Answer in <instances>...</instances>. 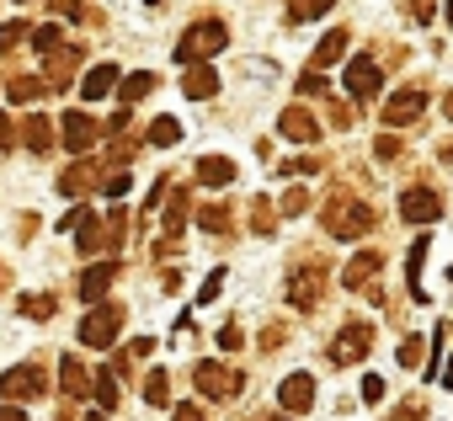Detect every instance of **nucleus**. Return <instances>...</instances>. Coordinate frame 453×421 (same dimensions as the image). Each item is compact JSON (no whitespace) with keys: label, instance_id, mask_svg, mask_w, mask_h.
Instances as JSON below:
<instances>
[{"label":"nucleus","instance_id":"nucleus-12","mask_svg":"<svg viewBox=\"0 0 453 421\" xmlns=\"http://www.w3.org/2000/svg\"><path fill=\"white\" fill-rule=\"evenodd\" d=\"M102 187V165H91V160H75V165H65V176H59V192L65 197H86V192H96Z\"/></svg>","mask_w":453,"mask_h":421},{"label":"nucleus","instance_id":"nucleus-3","mask_svg":"<svg viewBox=\"0 0 453 421\" xmlns=\"http://www.w3.org/2000/svg\"><path fill=\"white\" fill-rule=\"evenodd\" d=\"M192 384H197L208 400H235V394L246 389V373H235L230 363H213V357H208V363L192 368Z\"/></svg>","mask_w":453,"mask_h":421},{"label":"nucleus","instance_id":"nucleus-5","mask_svg":"<svg viewBox=\"0 0 453 421\" xmlns=\"http://www.w3.org/2000/svg\"><path fill=\"white\" fill-rule=\"evenodd\" d=\"M123 331V304H96L86 320H81V341L86 347H112Z\"/></svg>","mask_w":453,"mask_h":421},{"label":"nucleus","instance_id":"nucleus-55","mask_svg":"<svg viewBox=\"0 0 453 421\" xmlns=\"http://www.w3.org/2000/svg\"><path fill=\"white\" fill-rule=\"evenodd\" d=\"M0 288H12V272H6V262H0Z\"/></svg>","mask_w":453,"mask_h":421},{"label":"nucleus","instance_id":"nucleus-6","mask_svg":"<svg viewBox=\"0 0 453 421\" xmlns=\"http://www.w3.org/2000/svg\"><path fill=\"white\" fill-rule=\"evenodd\" d=\"M368 347H373V331H368V320H347L342 331H336V341H331V363H363L368 357Z\"/></svg>","mask_w":453,"mask_h":421},{"label":"nucleus","instance_id":"nucleus-7","mask_svg":"<svg viewBox=\"0 0 453 421\" xmlns=\"http://www.w3.org/2000/svg\"><path fill=\"white\" fill-rule=\"evenodd\" d=\"M320 294H326V267H320V262H310L304 272L288 278V304H294V310H315Z\"/></svg>","mask_w":453,"mask_h":421},{"label":"nucleus","instance_id":"nucleus-10","mask_svg":"<svg viewBox=\"0 0 453 421\" xmlns=\"http://www.w3.org/2000/svg\"><path fill=\"white\" fill-rule=\"evenodd\" d=\"M59 134H65V149H75V155H86V149L96 144V134H102V123H96L91 112H65V123H59Z\"/></svg>","mask_w":453,"mask_h":421},{"label":"nucleus","instance_id":"nucleus-25","mask_svg":"<svg viewBox=\"0 0 453 421\" xmlns=\"http://www.w3.org/2000/svg\"><path fill=\"white\" fill-rule=\"evenodd\" d=\"M421 267H426V235L411 246V262H405V288H411L416 299H426V288H421Z\"/></svg>","mask_w":453,"mask_h":421},{"label":"nucleus","instance_id":"nucleus-46","mask_svg":"<svg viewBox=\"0 0 453 421\" xmlns=\"http://www.w3.org/2000/svg\"><path fill=\"white\" fill-rule=\"evenodd\" d=\"M400 363H405V368H416V363H421V341H416V336H411V341H400Z\"/></svg>","mask_w":453,"mask_h":421},{"label":"nucleus","instance_id":"nucleus-43","mask_svg":"<svg viewBox=\"0 0 453 421\" xmlns=\"http://www.w3.org/2000/svg\"><path fill=\"white\" fill-rule=\"evenodd\" d=\"M33 43H38V54L59 49V27H33Z\"/></svg>","mask_w":453,"mask_h":421},{"label":"nucleus","instance_id":"nucleus-35","mask_svg":"<svg viewBox=\"0 0 453 421\" xmlns=\"http://www.w3.org/2000/svg\"><path fill=\"white\" fill-rule=\"evenodd\" d=\"M310 203H315V197H310L304 187H288V192H283V214L299 219V214H310Z\"/></svg>","mask_w":453,"mask_h":421},{"label":"nucleus","instance_id":"nucleus-20","mask_svg":"<svg viewBox=\"0 0 453 421\" xmlns=\"http://www.w3.org/2000/svg\"><path fill=\"white\" fill-rule=\"evenodd\" d=\"M197 181H203V187H230V181H235V160L203 155V160H197Z\"/></svg>","mask_w":453,"mask_h":421},{"label":"nucleus","instance_id":"nucleus-23","mask_svg":"<svg viewBox=\"0 0 453 421\" xmlns=\"http://www.w3.org/2000/svg\"><path fill=\"white\" fill-rule=\"evenodd\" d=\"M342 54H347V33H326V38H320V49H315V59H310V70L320 75V70H326V65H336Z\"/></svg>","mask_w":453,"mask_h":421},{"label":"nucleus","instance_id":"nucleus-24","mask_svg":"<svg viewBox=\"0 0 453 421\" xmlns=\"http://www.w3.org/2000/svg\"><path fill=\"white\" fill-rule=\"evenodd\" d=\"M155 91V75L150 70H139V75H128V80H118V96H123V112L139 102V96H150Z\"/></svg>","mask_w":453,"mask_h":421},{"label":"nucleus","instance_id":"nucleus-47","mask_svg":"<svg viewBox=\"0 0 453 421\" xmlns=\"http://www.w3.org/2000/svg\"><path fill=\"white\" fill-rule=\"evenodd\" d=\"M411 17H416V22H432V17H437V0H411Z\"/></svg>","mask_w":453,"mask_h":421},{"label":"nucleus","instance_id":"nucleus-44","mask_svg":"<svg viewBox=\"0 0 453 421\" xmlns=\"http://www.w3.org/2000/svg\"><path fill=\"white\" fill-rule=\"evenodd\" d=\"M299 91H304V96H326V75H315V70L299 75Z\"/></svg>","mask_w":453,"mask_h":421},{"label":"nucleus","instance_id":"nucleus-37","mask_svg":"<svg viewBox=\"0 0 453 421\" xmlns=\"http://www.w3.org/2000/svg\"><path fill=\"white\" fill-rule=\"evenodd\" d=\"M320 165H326V160H320V155H304V160H283V165H278V171H283V176H315V171H320Z\"/></svg>","mask_w":453,"mask_h":421},{"label":"nucleus","instance_id":"nucleus-33","mask_svg":"<svg viewBox=\"0 0 453 421\" xmlns=\"http://www.w3.org/2000/svg\"><path fill=\"white\" fill-rule=\"evenodd\" d=\"M33 38V27L27 22H6V27H0V54H12V49H22Z\"/></svg>","mask_w":453,"mask_h":421},{"label":"nucleus","instance_id":"nucleus-13","mask_svg":"<svg viewBox=\"0 0 453 421\" xmlns=\"http://www.w3.org/2000/svg\"><path fill=\"white\" fill-rule=\"evenodd\" d=\"M118 283V262H96V267H86L81 272V283H75V294L86 299V304H96V299H107V288Z\"/></svg>","mask_w":453,"mask_h":421},{"label":"nucleus","instance_id":"nucleus-52","mask_svg":"<svg viewBox=\"0 0 453 421\" xmlns=\"http://www.w3.org/2000/svg\"><path fill=\"white\" fill-rule=\"evenodd\" d=\"M54 11L59 17H81V0H54Z\"/></svg>","mask_w":453,"mask_h":421},{"label":"nucleus","instance_id":"nucleus-54","mask_svg":"<svg viewBox=\"0 0 453 421\" xmlns=\"http://www.w3.org/2000/svg\"><path fill=\"white\" fill-rule=\"evenodd\" d=\"M442 112H448V123H453V91H448V96H442Z\"/></svg>","mask_w":453,"mask_h":421},{"label":"nucleus","instance_id":"nucleus-58","mask_svg":"<svg viewBox=\"0 0 453 421\" xmlns=\"http://www.w3.org/2000/svg\"><path fill=\"white\" fill-rule=\"evenodd\" d=\"M267 421H294V416H267Z\"/></svg>","mask_w":453,"mask_h":421},{"label":"nucleus","instance_id":"nucleus-16","mask_svg":"<svg viewBox=\"0 0 453 421\" xmlns=\"http://www.w3.org/2000/svg\"><path fill=\"white\" fill-rule=\"evenodd\" d=\"M278 134L294 139V144H315V139H320V123H315L304 107H288V112L278 118Z\"/></svg>","mask_w":453,"mask_h":421},{"label":"nucleus","instance_id":"nucleus-1","mask_svg":"<svg viewBox=\"0 0 453 421\" xmlns=\"http://www.w3.org/2000/svg\"><path fill=\"white\" fill-rule=\"evenodd\" d=\"M326 230H331L336 241H357V235L373 230V208L357 203V197H347V192L336 187V192L326 197Z\"/></svg>","mask_w":453,"mask_h":421},{"label":"nucleus","instance_id":"nucleus-4","mask_svg":"<svg viewBox=\"0 0 453 421\" xmlns=\"http://www.w3.org/2000/svg\"><path fill=\"white\" fill-rule=\"evenodd\" d=\"M49 389V379H43V368L38 363H17L6 379H0V405H17V400H38Z\"/></svg>","mask_w":453,"mask_h":421},{"label":"nucleus","instance_id":"nucleus-61","mask_svg":"<svg viewBox=\"0 0 453 421\" xmlns=\"http://www.w3.org/2000/svg\"><path fill=\"white\" fill-rule=\"evenodd\" d=\"M17 6H22V0H17Z\"/></svg>","mask_w":453,"mask_h":421},{"label":"nucleus","instance_id":"nucleus-9","mask_svg":"<svg viewBox=\"0 0 453 421\" xmlns=\"http://www.w3.org/2000/svg\"><path fill=\"white\" fill-rule=\"evenodd\" d=\"M118 230H123V208H112L107 225H102V219H86V225H81V251H86V256H102L107 246H118Z\"/></svg>","mask_w":453,"mask_h":421},{"label":"nucleus","instance_id":"nucleus-39","mask_svg":"<svg viewBox=\"0 0 453 421\" xmlns=\"http://www.w3.org/2000/svg\"><path fill=\"white\" fill-rule=\"evenodd\" d=\"M219 288H224V267H213V272L203 278V288H197V304H213V299H219Z\"/></svg>","mask_w":453,"mask_h":421},{"label":"nucleus","instance_id":"nucleus-56","mask_svg":"<svg viewBox=\"0 0 453 421\" xmlns=\"http://www.w3.org/2000/svg\"><path fill=\"white\" fill-rule=\"evenodd\" d=\"M442 384H448V389H453V363H448V373H442Z\"/></svg>","mask_w":453,"mask_h":421},{"label":"nucleus","instance_id":"nucleus-22","mask_svg":"<svg viewBox=\"0 0 453 421\" xmlns=\"http://www.w3.org/2000/svg\"><path fill=\"white\" fill-rule=\"evenodd\" d=\"M22 139H27L33 155H49V149H54V123H49V118H27V123H22Z\"/></svg>","mask_w":453,"mask_h":421},{"label":"nucleus","instance_id":"nucleus-8","mask_svg":"<svg viewBox=\"0 0 453 421\" xmlns=\"http://www.w3.org/2000/svg\"><path fill=\"white\" fill-rule=\"evenodd\" d=\"M442 214V197L432 192V187H405V197H400V219H411V225H432Z\"/></svg>","mask_w":453,"mask_h":421},{"label":"nucleus","instance_id":"nucleus-2","mask_svg":"<svg viewBox=\"0 0 453 421\" xmlns=\"http://www.w3.org/2000/svg\"><path fill=\"white\" fill-rule=\"evenodd\" d=\"M224 43H230L224 22H197V27L181 33V43H176V65H203V59H213Z\"/></svg>","mask_w":453,"mask_h":421},{"label":"nucleus","instance_id":"nucleus-28","mask_svg":"<svg viewBox=\"0 0 453 421\" xmlns=\"http://www.w3.org/2000/svg\"><path fill=\"white\" fill-rule=\"evenodd\" d=\"M197 225H203L208 235H230V208H224V203H203Z\"/></svg>","mask_w":453,"mask_h":421},{"label":"nucleus","instance_id":"nucleus-31","mask_svg":"<svg viewBox=\"0 0 453 421\" xmlns=\"http://www.w3.org/2000/svg\"><path fill=\"white\" fill-rule=\"evenodd\" d=\"M176 139H181V123H176V118H155V123H150V144L165 149V144H176Z\"/></svg>","mask_w":453,"mask_h":421},{"label":"nucleus","instance_id":"nucleus-57","mask_svg":"<svg viewBox=\"0 0 453 421\" xmlns=\"http://www.w3.org/2000/svg\"><path fill=\"white\" fill-rule=\"evenodd\" d=\"M448 27H453V0H448Z\"/></svg>","mask_w":453,"mask_h":421},{"label":"nucleus","instance_id":"nucleus-29","mask_svg":"<svg viewBox=\"0 0 453 421\" xmlns=\"http://www.w3.org/2000/svg\"><path fill=\"white\" fill-rule=\"evenodd\" d=\"M181 225H187V192H171V203H165V241H176Z\"/></svg>","mask_w":453,"mask_h":421},{"label":"nucleus","instance_id":"nucleus-40","mask_svg":"<svg viewBox=\"0 0 453 421\" xmlns=\"http://www.w3.org/2000/svg\"><path fill=\"white\" fill-rule=\"evenodd\" d=\"M357 123V107H347V102H331V128H352Z\"/></svg>","mask_w":453,"mask_h":421},{"label":"nucleus","instance_id":"nucleus-45","mask_svg":"<svg viewBox=\"0 0 453 421\" xmlns=\"http://www.w3.org/2000/svg\"><path fill=\"white\" fill-rule=\"evenodd\" d=\"M373 155H379V160H395V155H400V139H395V134H379Z\"/></svg>","mask_w":453,"mask_h":421},{"label":"nucleus","instance_id":"nucleus-51","mask_svg":"<svg viewBox=\"0 0 453 421\" xmlns=\"http://www.w3.org/2000/svg\"><path fill=\"white\" fill-rule=\"evenodd\" d=\"M171 421H208V416H203V405H176Z\"/></svg>","mask_w":453,"mask_h":421},{"label":"nucleus","instance_id":"nucleus-48","mask_svg":"<svg viewBox=\"0 0 453 421\" xmlns=\"http://www.w3.org/2000/svg\"><path fill=\"white\" fill-rule=\"evenodd\" d=\"M86 219H91V208H70V214H65V219H59V230H81V225H86Z\"/></svg>","mask_w":453,"mask_h":421},{"label":"nucleus","instance_id":"nucleus-19","mask_svg":"<svg viewBox=\"0 0 453 421\" xmlns=\"http://www.w3.org/2000/svg\"><path fill=\"white\" fill-rule=\"evenodd\" d=\"M181 91H187L192 102H208V96L219 91V75H213V65H192V70L181 75Z\"/></svg>","mask_w":453,"mask_h":421},{"label":"nucleus","instance_id":"nucleus-42","mask_svg":"<svg viewBox=\"0 0 453 421\" xmlns=\"http://www.w3.org/2000/svg\"><path fill=\"white\" fill-rule=\"evenodd\" d=\"M219 347H224V352H241V347H246V331H241V325H224V331H219Z\"/></svg>","mask_w":453,"mask_h":421},{"label":"nucleus","instance_id":"nucleus-30","mask_svg":"<svg viewBox=\"0 0 453 421\" xmlns=\"http://www.w3.org/2000/svg\"><path fill=\"white\" fill-rule=\"evenodd\" d=\"M336 6V0H288V22H315Z\"/></svg>","mask_w":453,"mask_h":421},{"label":"nucleus","instance_id":"nucleus-15","mask_svg":"<svg viewBox=\"0 0 453 421\" xmlns=\"http://www.w3.org/2000/svg\"><path fill=\"white\" fill-rule=\"evenodd\" d=\"M278 400H283V410L304 416V410L315 405V379H310V373H288V379H283V389H278Z\"/></svg>","mask_w":453,"mask_h":421},{"label":"nucleus","instance_id":"nucleus-17","mask_svg":"<svg viewBox=\"0 0 453 421\" xmlns=\"http://www.w3.org/2000/svg\"><path fill=\"white\" fill-rule=\"evenodd\" d=\"M347 91H352V96H373V91H379V65H373L368 54H357V59L347 65Z\"/></svg>","mask_w":453,"mask_h":421},{"label":"nucleus","instance_id":"nucleus-60","mask_svg":"<svg viewBox=\"0 0 453 421\" xmlns=\"http://www.w3.org/2000/svg\"><path fill=\"white\" fill-rule=\"evenodd\" d=\"M150 6H155V0H150Z\"/></svg>","mask_w":453,"mask_h":421},{"label":"nucleus","instance_id":"nucleus-49","mask_svg":"<svg viewBox=\"0 0 453 421\" xmlns=\"http://www.w3.org/2000/svg\"><path fill=\"white\" fill-rule=\"evenodd\" d=\"M12 144H17V128H12V118H6V112H0V155H6Z\"/></svg>","mask_w":453,"mask_h":421},{"label":"nucleus","instance_id":"nucleus-32","mask_svg":"<svg viewBox=\"0 0 453 421\" xmlns=\"http://www.w3.org/2000/svg\"><path fill=\"white\" fill-rule=\"evenodd\" d=\"M144 400H150V405H171V384H165L160 368H150V379H144Z\"/></svg>","mask_w":453,"mask_h":421},{"label":"nucleus","instance_id":"nucleus-18","mask_svg":"<svg viewBox=\"0 0 453 421\" xmlns=\"http://www.w3.org/2000/svg\"><path fill=\"white\" fill-rule=\"evenodd\" d=\"M379 267H384V251H357V256L342 267V288H363Z\"/></svg>","mask_w":453,"mask_h":421},{"label":"nucleus","instance_id":"nucleus-21","mask_svg":"<svg viewBox=\"0 0 453 421\" xmlns=\"http://www.w3.org/2000/svg\"><path fill=\"white\" fill-rule=\"evenodd\" d=\"M118 75H123L118 65H96V70H91V75L81 80V96H86V102H102V96H107V91L118 86Z\"/></svg>","mask_w":453,"mask_h":421},{"label":"nucleus","instance_id":"nucleus-11","mask_svg":"<svg viewBox=\"0 0 453 421\" xmlns=\"http://www.w3.org/2000/svg\"><path fill=\"white\" fill-rule=\"evenodd\" d=\"M421 112H426V96H421V91H395V96L384 102V123H389V128H411Z\"/></svg>","mask_w":453,"mask_h":421},{"label":"nucleus","instance_id":"nucleus-41","mask_svg":"<svg viewBox=\"0 0 453 421\" xmlns=\"http://www.w3.org/2000/svg\"><path fill=\"white\" fill-rule=\"evenodd\" d=\"M102 192H107V197H123V192H128V171H112V176L102 171Z\"/></svg>","mask_w":453,"mask_h":421},{"label":"nucleus","instance_id":"nucleus-27","mask_svg":"<svg viewBox=\"0 0 453 421\" xmlns=\"http://www.w3.org/2000/svg\"><path fill=\"white\" fill-rule=\"evenodd\" d=\"M251 230H257V235H273V230H278V208H273V197H251Z\"/></svg>","mask_w":453,"mask_h":421},{"label":"nucleus","instance_id":"nucleus-53","mask_svg":"<svg viewBox=\"0 0 453 421\" xmlns=\"http://www.w3.org/2000/svg\"><path fill=\"white\" fill-rule=\"evenodd\" d=\"M0 421H27V410L22 405H0Z\"/></svg>","mask_w":453,"mask_h":421},{"label":"nucleus","instance_id":"nucleus-50","mask_svg":"<svg viewBox=\"0 0 453 421\" xmlns=\"http://www.w3.org/2000/svg\"><path fill=\"white\" fill-rule=\"evenodd\" d=\"M363 400H384V379H379V373L363 379Z\"/></svg>","mask_w":453,"mask_h":421},{"label":"nucleus","instance_id":"nucleus-36","mask_svg":"<svg viewBox=\"0 0 453 421\" xmlns=\"http://www.w3.org/2000/svg\"><path fill=\"white\" fill-rule=\"evenodd\" d=\"M6 91H12V102H38V96H43V80H27V75H17Z\"/></svg>","mask_w":453,"mask_h":421},{"label":"nucleus","instance_id":"nucleus-59","mask_svg":"<svg viewBox=\"0 0 453 421\" xmlns=\"http://www.w3.org/2000/svg\"><path fill=\"white\" fill-rule=\"evenodd\" d=\"M91 421H107V416H91Z\"/></svg>","mask_w":453,"mask_h":421},{"label":"nucleus","instance_id":"nucleus-14","mask_svg":"<svg viewBox=\"0 0 453 421\" xmlns=\"http://www.w3.org/2000/svg\"><path fill=\"white\" fill-rule=\"evenodd\" d=\"M43 59H49V86H59V91H65V86L75 80V70H81V49H75V43H59V49H49Z\"/></svg>","mask_w":453,"mask_h":421},{"label":"nucleus","instance_id":"nucleus-38","mask_svg":"<svg viewBox=\"0 0 453 421\" xmlns=\"http://www.w3.org/2000/svg\"><path fill=\"white\" fill-rule=\"evenodd\" d=\"M91 394H96V400H102V405L112 410V405H118V379H112V373H102V379H91Z\"/></svg>","mask_w":453,"mask_h":421},{"label":"nucleus","instance_id":"nucleus-34","mask_svg":"<svg viewBox=\"0 0 453 421\" xmlns=\"http://www.w3.org/2000/svg\"><path fill=\"white\" fill-rule=\"evenodd\" d=\"M22 315H27V320H49V315H54V294H27V299H22Z\"/></svg>","mask_w":453,"mask_h":421},{"label":"nucleus","instance_id":"nucleus-26","mask_svg":"<svg viewBox=\"0 0 453 421\" xmlns=\"http://www.w3.org/2000/svg\"><path fill=\"white\" fill-rule=\"evenodd\" d=\"M59 379H65V394H91V373L81 368V357H65L59 363Z\"/></svg>","mask_w":453,"mask_h":421}]
</instances>
